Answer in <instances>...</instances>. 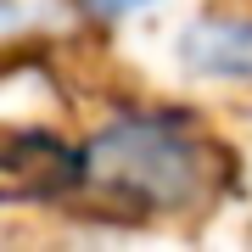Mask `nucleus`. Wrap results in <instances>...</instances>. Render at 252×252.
<instances>
[{
  "label": "nucleus",
  "mask_w": 252,
  "mask_h": 252,
  "mask_svg": "<svg viewBox=\"0 0 252 252\" xmlns=\"http://www.w3.org/2000/svg\"><path fill=\"white\" fill-rule=\"evenodd\" d=\"M174 56L219 84H252V17L247 11H207L174 39Z\"/></svg>",
  "instance_id": "obj_2"
},
{
  "label": "nucleus",
  "mask_w": 252,
  "mask_h": 252,
  "mask_svg": "<svg viewBox=\"0 0 252 252\" xmlns=\"http://www.w3.org/2000/svg\"><path fill=\"white\" fill-rule=\"evenodd\" d=\"M73 6H79L84 17H129V11H146V6H157V0H73Z\"/></svg>",
  "instance_id": "obj_3"
},
{
  "label": "nucleus",
  "mask_w": 252,
  "mask_h": 252,
  "mask_svg": "<svg viewBox=\"0 0 252 252\" xmlns=\"http://www.w3.org/2000/svg\"><path fill=\"white\" fill-rule=\"evenodd\" d=\"M224 185V146L190 112H118L84 140V190L140 219L202 213Z\"/></svg>",
  "instance_id": "obj_1"
}]
</instances>
